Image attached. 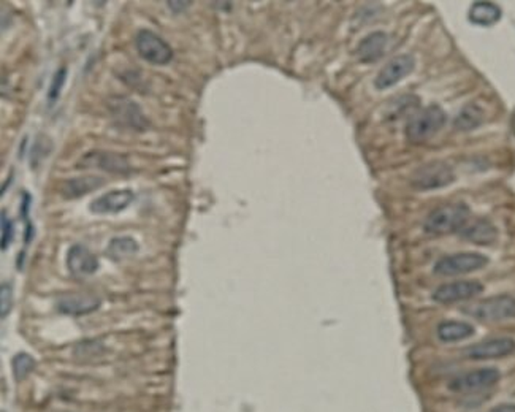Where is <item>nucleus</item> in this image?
Instances as JSON below:
<instances>
[{
  "label": "nucleus",
  "mask_w": 515,
  "mask_h": 412,
  "mask_svg": "<svg viewBox=\"0 0 515 412\" xmlns=\"http://www.w3.org/2000/svg\"><path fill=\"white\" fill-rule=\"evenodd\" d=\"M488 412H515V404H511V403L498 404L497 408H493L492 411H488Z\"/></svg>",
  "instance_id": "29"
},
{
  "label": "nucleus",
  "mask_w": 515,
  "mask_h": 412,
  "mask_svg": "<svg viewBox=\"0 0 515 412\" xmlns=\"http://www.w3.org/2000/svg\"><path fill=\"white\" fill-rule=\"evenodd\" d=\"M135 48L141 59L154 65H167L173 59L170 45L151 30H140L136 34Z\"/></svg>",
  "instance_id": "7"
},
{
  "label": "nucleus",
  "mask_w": 515,
  "mask_h": 412,
  "mask_svg": "<svg viewBox=\"0 0 515 412\" xmlns=\"http://www.w3.org/2000/svg\"><path fill=\"white\" fill-rule=\"evenodd\" d=\"M499 377L501 375L498 370L479 368L454 377L452 381L449 382V389L455 392V394H463V395L480 394V392L495 387V385L499 382Z\"/></svg>",
  "instance_id": "5"
},
{
  "label": "nucleus",
  "mask_w": 515,
  "mask_h": 412,
  "mask_svg": "<svg viewBox=\"0 0 515 412\" xmlns=\"http://www.w3.org/2000/svg\"><path fill=\"white\" fill-rule=\"evenodd\" d=\"M0 295H2V308H0V311H2V319H5L6 314L10 312L11 303H13L11 286L10 284H2V287H0Z\"/></svg>",
  "instance_id": "28"
},
{
  "label": "nucleus",
  "mask_w": 515,
  "mask_h": 412,
  "mask_svg": "<svg viewBox=\"0 0 515 412\" xmlns=\"http://www.w3.org/2000/svg\"><path fill=\"white\" fill-rule=\"evenodd\" d=\"M454 181L455 173L447 163L432 162L415 170L413 178H410V186L419 192H427L451 186Z\"/></svg>",
  "instance_id": "3"
},
{
  "label": "nucleus",
  "mask_w": 515,
  "mask_h": 412,
  "mask_svg": "<svg viewBox=\"0 0 515 412\" xmlns=\"http://www.w3.org/2000/svg\"><path fill=\"white\" fill-rule=\"evenodd\" d=\"M484 121H485L484 108L480 107L479 102H471L460 111L457 119L454 122V126L457 130H461V132H469V130L480 127Z\"/></svg>",
  "instance_id": "19"
},
{
  "label": "nucleus",
  "mask_w": 515,
  "mask_h": 412,
  "mask_svg": "<svg viewBox=\"0 0 515 412\" xmlns=\"http://www.w3.org/2000/svg\"><path fill=\"white\" fill-rule=\"evenodd\" d=\"M105 184V179L100 178V176L94 175H86V176H78V178H71L67 181H62L61 186H59V192L64 199H80L83 195H88L90 192L97 191V189Z\"/></svg>",
  "instance_id": "16"
},
{
  "label": "nucleus",
  "mask_w": 515,
  "mask_h": 412,
  "mask_svg": "<svg viewBox=\"0 0 515 412\" xmlns=\"http://www.w3.org/2000/svg\"><path fill=\"white\" fill-rule=\"evenodd\" d=\"M135 200V195L129 189H122V191H112L100 195L99 199L90 201L89 209L94 214H114L121 213L127 209L132 201Z\"/></svg>",
  "instance_id": "15"
},
{
  "label": "nucleus",
  "mask_w": 515,
  "mask_h": 412,
  "mask_svg": "<svg viewBox=\"0 0 515 412\" xmlns=\"http://www.w3.org/2000/svg\"><path fill=\"white\" fill-rule=\"evenodd\" d=\"M65 80H67V69H59L54 73L53 80H51L49 89H48V102H49V105H54L59 97H61Z\"/></svg>",
  "instance_id": "24"
},
{
  "label": "nucleus",
  "mask_w": 515,
  "mask_h": 412,
  "mask_svg": "<svg viewBox=\"0 0 515 412\" xmlns=\"http://www.w3.org/2000/svg\"><path fill=\"white\" fill-rule=\"evenodd\" d=\"M67 268L71 276L88 278L99 270V260L86 246L73 245L67 252Z\"/></svg>",
  "instance_id": "13"
},
{
  "label": "nucleus",
  "mask_w": 515,
  "mask_h": 412,
  "mask_svg": "<svg viewBox=\"0 0 515 412\" xmlns=\"http://www.w3.org/2000/svg\"><path fill=\"white\" fill-rule=\"evenodd\" d=\"M469 219V208L465 204H447L438 206L428 214L425 219L427 233L432 235H449L454 232H460L466 225Z\"/></svg>",
  "instance_id": "1"
},
{
  "label": "nucleus",
  "mask_w": 515,
  "mask_h": 412,
  "mask_svg": "<svg viewBox=\"0 0 515 412\" xmlns=\"http://www.w3.org/2000/svg\"><path fill=\"white\" fill-rule=\"evenodd\" d=\"M47 143H49L48 139H38L34 149H32V167H37V163L40 162L45 155H48L51 153V145L47 146Z\"/></svg>",
  "instance_id": "26"
},
{
  "label": "nucleus",
  "mask_w": 515,
  "mask_h": 412,
  "mask_svg": "<svg viewBox=\"0 0 515 412\" xmlns=\"http://www.w3.org/2000/svg\"><path fill=\"white\" fill-rule=\"evenodd\" d=\"M78 167L99 168L109 173H127L130 172V163L126 155L109 151H93L88 153L78 162Z\"/></svg>",
  "instance_id": "12"
},
{
  "label": "nucleus",
  "mask_w": 515,
  "mask_h": 412,
  "mask_svg": "<svg viewBox=\"0 0 515 412\" xmlns=\"http://www.w3.org/2000/svg\"><path fill=\"white\" fill-rule=\"evenodd\" d=\"M168 6H172V10L174 13H179V11H184L189 5H191V2H168L167 4Z\"/></svg>",
  "instance_id": "30"
},
{
  "label": "nucleus",
  "mask_w": 515,
  "mask_h": 412,
  "mask_svg": "<svg viewBox=\"0 0 515 412\" xmlns=\"http://www.w3.org/2000/svg\"><path fill=\"white\" fill-rule=\"evenodd\" d=\"M56 308L67 316H83L100 308V298L89 293H67L57 298Z\"/></svg>",
  "instance_id": "14"
},
{
  "label": "nucleus",
  "mask_w": 515,
  "mask_h": 412,
  "mask_svg": "<svg viewBox=\"0 0 515 412\" xmlns=\"http://www.w3.org/2000/svg\"><path fill=\"white\" fill-rule=\"evenodd\" d=\"M482 290H484V286L479 281H454V283L439 286L433 293V300L441 305H452L475 298L480 295Z\"/></svg>",
  "instance_id": "9"
},
{
  "label": "nucleus",
  "mask_w": 515,
  "mask_h": 412,
  "mask_svg": "<svg viewBox=\"0 0 515 412\" xmlns=\"http://www.w3.org/2000/svg\"><path fill=\"white\" fill-rule=\"evenodd\" d=\"M461 238L474 245H492L498 238V230L488 220H473L466 222L461 228Z\"/></svg>",
  "instance_id": "17"
},
{
  "label": "nucleus",
  "mask_w": 515,
  "mask_h": 412,
  "mask_svg": "<svg viewBox=\"0 0 515 412\" xmlns=\"http://www.w3.org/2000/svg\"><path fill=\"white\" fill-rule=\"evenodd\" d=\"M474 335V326L466 322L447 320L438 325V338L442 343H457Z\"/></svg>",
  "instance_id": "21"
},
{
  "label": "nucleus",
  "mask_w": 515,
  "mask_h": 412,
  "mask_svg": "<svg viewBox=\"0 0 515 412\" xmlns=\"http://www.w3.org/2000/svg\"><path fill=\"white\" fill-rule=\"evenodd\" d=\"M447 116L439 107H428L415 113L406 124V139L413 145H422L444 127Z\"/></svg>",
  "instance_id": "2"
},
{
  "label": "nucleus",
  "mask_w": 515,
  "mask_h": 412,
  "mask_svg": "<svg viewBox=\"0 0 515 412\" xmlns=\"http://www.w3.org/2000/svg\"><path fill=\"white\" fill-rule=\"evenodd\" d=\"M515 352V341L512 338H492L485 341L475 343L465 351V355L473 360H495L503 358Z\"/></svg>",
  "instance_id": "11"
},
{
  "label": "nucleus",
  "mask_w": 515,
  "mask_h": 412,
  "mask_svg": "<svg viewBox=\"0 0 515 412\" xmlns=\"http://www.w3.org/2000/svg\"><path fill=\"white\" fill-rule=\"evenodd\" d=\"M487 264L488 259L479 252H458L439 259L436 261L433 271L438 276H458V274L478 271Z\"/></svg>",
  "instance_id": "6"
},
{
  "label": "nucleus",
  "mask_w": 515,
  "mask_h": 412,
  "mask_svg": "<svg viewBox=\"0 0 515 412\" xmlns=\"http://www.w3.org/2000/svg\"><path fill=\"white\" fill-rule=\"evenodd\" d=\"M138 249L140 246L132 237H114L109 241L107 256L114 261H121L124 259L135 256Z\"/></svg>",
  "instance_id": "22"
},
{
  "label": "nucleus",
  "mask_w": 515,
  "mask_h": 412,
  "mask_svg": "<svg viewBox=\"0 0 515 412\" xmlns=\"http://www.w3.org/2000/svg\"><path fill=\"white\" fill-rule=\"evenodd\" d=\"M387 47V35L384 32H373L358 43L357 56L362 62L369 64L379 59Z\"/></svg>",
  "instance_id": "18"
},
{
  "label": "nucleus",
  "mask_w": 515,
  "mask_h": 412,
  "mask_svg": "<svg viewBox=\"0 0 515 412\" xmlns=\"http://www.w3.org/2000/svg\"><path fill=\"white\" fill-rule=\"evenodd\" d=\"M13 240V224L5 211H2V251L8 249Z\"/></svg>",
  "instance_id": "27"
},
{
  "label": "nucleus",
  "mask_w": 515,
  "mask_h": 412,
  "mask_svg": "<svg viewBox=\"0 0 515 412\" xmlns=\"http://www.w3.org/2000/svg\"><path fill=\"white\" fill-rule=\"evenodd\" d=\"M468 16L473 24L488 28V25L497 24L501 19V8L492 2H475L469 10Z\"/></svg>",
  "instance_id": "20"
},
{
  "label": "nucleus",
  "mask_w": 515,
  "mask_h": 412,
  "mask_svg": "<svg viewBox=\"0 0 515 412\" xmlns=\"http://www.w3.org/2000/svg\"><path fill=\"white\" fill-rule=\"evenodd\" d=\"M103 351L102 348V343L100 341H86V343H81L78 348L75 349V355L78 357H83V358H88L89 355H99V352Z\"/></svg>",
  "instance_id": "25"
},
{
  "label": "nucleus",
  "mask_w": 515,
  "mask_h": 412,
  "mask_svg": "<svg viewBox=\"0 0 515 412\" xmlns=\"http://www.w3.org/2000/svg\"><path fill=\"white\" fill-rule=\"evenodd\" d=\"M109 113L113 114V119L122 127L136 130V132H145L149 129L148 117L143 114L138 103L126 99V97H114L108 103Z\"/></svg>",
  "instance_id": "8"
},
{
  "label": "nucleus",
  "mask_w": 515,
  "mask_h": 412,
  "mask_svg": "<svg viewBox=\"0 0 515 412\" xmlns=\"http://www.w3.org/2000/svg\"><path fill=\"white\" fill-rule=\"evenodd\" d=\"M35 358L29 355L28 352H19L11 360V368L13 375H15L16 381H23V379L28 377L32 371L35 368Z\"/></svg>",
  "instance_id": "23"
},
{
  "label": "nucleus",
  "mask_w": 515,
  "mask_h": 412,
  "mask_svg": "<svg viewBox=\"0 0 515 412\" xmlns=\"http://www.w3.org/2000/svg\"><path fill=\"white\" fill-rule=\"evenodd\" d=\"M415 67V61L413 56L401 54L393 57L392 61L384 65L382 70L377 73L374 80V86L379 90H386L393 88L396 83H400L403 78L413 73Z\"/></svg>",
  "instance_id": "10"
},
{
  "label": "nucleus",
  "mask_w": 515,
  "mask_h": 412,
  "mask_svg": "<svg viewBox=\"0 0 515 412\" xmlns=\"http://www.w3.org/2000/svg\"><path fill=\"white\" fill-rule=\"evenodd\" d=\"M463 312L482 322H495L515 317V298L509 295H499L482 300V302L466 306Z\"/></svg>",
  "instance_id": "4"
}]
</instances>
